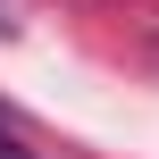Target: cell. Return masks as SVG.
<instances>
[{"mask_svg":"<svg viewBox=\"0 0 159 159\" xmlns=\"http://www.w3.org/2000/svg\"><path fill=\"white\" fill-rule=\"evenodd\" d=\"M0 159H42L25 134H17V117H8V109H0Z\"/></svg>","mask_w":159,"mask_h":159,"instance_id":"cell-1","label":"cell"},{"mask_svg":"<svg viewBox=\"0 0 159 159\" xmlns=\"http://www.w3.org/2000/svg\"><path fill=\"white\" fill-rule=\"evenodd\" d=\"M0 34H17V0H0Z\"/></svg>","mask_w":159,"mask_h":159,"instance_id":"cell-2","label":"cell"}]
</instances>
